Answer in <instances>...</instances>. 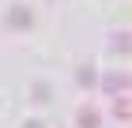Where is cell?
Returning a JSON list of instances; mask_svg holds the SVG:
<instances>
[{"instance_id": "1", "label": "cell", "mask_w": 132, "mask_h": 128, "mask_svg": "<svg viewBox=\"0 0 132 128\" xmlns=\"http://www.w3.org/2000/svg\"><path fill=\"white\" fill-rule=\"evenodd\" d=\"M8 23H11L15 30H27V27L34 23V15H30L27 8H23V4H15V8H11V15H8Z\"/></svg>"}, {"instance_id": "2", "label": "cell", "mask_w": 132, "mask_h": 128, "mask_svg": "<svg viewBox=\"0 0 132 128\" xmlns=\"http://www.w3.org/2000/svg\"><path fill=\"white\" fill-rule=\"evenodd\" d=\"M102 87L110 90V94H125V87H128V75H125V72H117V75H106V79H102Z\"/></svg>"}, {"instance_id": "3", "label": "cell", "mask_w": 132, "mask_h": 128, "mask_svg": "<svg viewBox=\"0 0 132 128\" xmlns=\"http://www.w3.org/2000/svg\"><path fill=\"white\" fill-rule=\"evenodd\" d=\"M98 109H91V106H83L79 109V113H76V124H79V128H98Z\"/></svg>"}, {"instance_id": "4", "label": "cell", "mask_w": 132, "mask_h": 128, "mask_svg": "<svg viewBox=\"0 0 132 128\" xmlns=\"http://www.w3.org/2000/svg\"><path fill=\"white\" fill-rule=\"evenodd\" d=\"M113 117H117V121H128V98H125V94L113 102Z\"/></svg>"}, {"instance_id": "5", "label": "cell", "mask_w": 132, "mask_h": 128, "mask_svg": "<svg viewBox=\"0 0 132 128\" xmlns=\"http://www.w3.org/2000/svg\"><path fill=\"white\" fill-rule=\"evenodd\" d=\"M79 83H83V87H91V83H94V68H91V64L79 68Z\"/></svg>"}, {"instance_id": "6", "label": "cell", "mask_w": 132, "mask_h": 128, "mask_svg": "<svg viewBox=\"0 0 132 128\" xmlns=\"http://www.w3.org/2000/svg\"><path fill=\"white\" fill-rule=\"evenodd\" d=\"M113 49H121V53H128V34H125V30H121V34H117V38H113Z\"/></svg>"}, {"instance_id": "7", "label": "cell", "mask_w": 132, "mask_h": 128, "mask_svg": "<svg viewBox=\"0 0 132 128\" xmlns=\"http://www.w3.org/2000/svg\"><path fill=\"white\" fill-rule=\"evenodd\" d=\"M23 128H45V124H42V121H27Z\"/></svg>"}]
</instances>
